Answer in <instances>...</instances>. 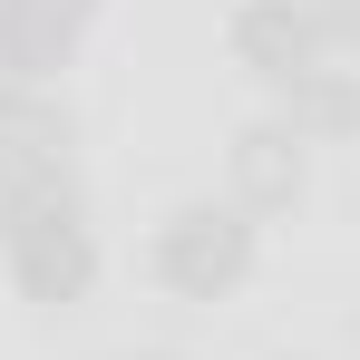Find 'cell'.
<instances>
[{
	"instance_id": "52a82bcc",
	"label": "cell",
	"mask_w": 360,
	"mask_h": 360,
	"mask_svg": "<svg viewBox=\"0 0 360 360\" xmlns=\"http://www.w3.org/2000/svg\"><path fill=\"white\" fill-rule=\"evenodd\" d=\"M311 20H321V30H351V39H360V0H331V10H311Z\"/></svg>"
},
{
	"instance_id": "8992f818",
	"label": "cell",
	"mask_w": 360,
	"mask_h": 360,
	"mask_svg": "<svg viewBox=\"0 0 360 360\" xmlns=\"http://www.w3.org/2000/svg\"><path fill=\"white\" fill-rule=\"evenodd\" d=\"M292 127H311V136L360 127V88H351V78H331V68H311V78L292 88Z\"/></svg>"
},
{
	"instance_id": "277c9868",
	"label": "cell",
	"mask_w": 360,
	"mask_h": 360,
	"mask_svg": "<svg viewBox=\"0 0 360 360\" xmlns=\"http://www.w3.org/2000/svg\"><path fill=\"white\" fill-rule=\"evenodd\" d=\"M68 10H49V0H0V68L10 78H39V68H59L68 49Z\"/></svg>"
},
{
	"instance_id": "6da1fadb",
	"label": "cell",
	"mask_w": 360,
	"mask_h": 360,
	"mask_svg": "<svg viewBox=\"0 0 360 360\" xmlns=\"http://www.w3.org/2000/svg\"><path fill=\"white\" fill-rule=\"evenodd\" d=\"M10 273L30 302H78L98 253H88V224L68 205V185H39V195H10Z\"/></svg>"
},
{
	"instance_id": "7a4b0ae2",
	"label": "cell",
	"mask_w": 360,
	"mask_h": 360,
	"mask_svg": "<svg viewBox=\"0 0 360 360\" xmlns=\"http://www.w3.org/2000/svg\"><path fill=\"white\" fill-rule=\"evenodd\" d=\"M243 263H253V224H243V214H214V205H195V214H176V224L156 234V273H166L176 292H195V302L234 292Z\"/></svg>"
},
{
	"instance_id": "3957f363",
	"label": "cell",
	"mask_w": 360,
	"mask_h": 360,
	"mask_svg": "<svg viewBox=\"0 0 360 360\" xmlns=\"http://www.w3.org/2000/svg\"><path fill=\"white\" fill-rule=\"evenodd\" d=\"M234 59L263 68V78H283V88H302V78L321 68V20L292 10V0H253L234 20Z\"/></svg>"
},
{
	"instance_id": "5b68a950",
	"label": "cell",
	"mask_w": 360,
	"mask_h": 360,
	"mask_svg": "<svg viewBox=\"0 0 360 360\" xmlns=\"http://www.w3.org/2000/svg\"><path fill=\"white\" fill-rule=\"evenodd\" d=\"M234 185H243V205H283V195L302 185V146L283 136V127H253V136L234 146Z\"/></svg>"
}]
</instances>
